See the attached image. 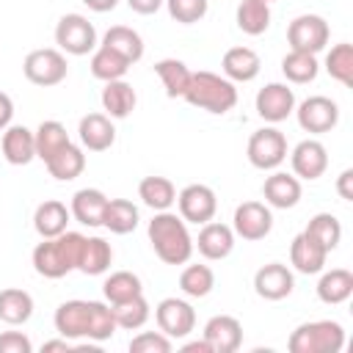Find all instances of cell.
Here are the masks:
<instances>
[{"label":"cell","mask_w":353,"mask_h":353,"mask_svg":"<svg viewBox=\"0 0 353 353\" xmlns=\"http://www.w3.org/2000/svg\"><path fill=\"white\" fill-rule=\"evenodd\" d=\"M262 69V58L251 47H229L221 58V72L232 83H251Z\"/></svg>","instance_id":"22"},{"label":"cell","mask_w":353,"mask_h":353,"mask_svg":"<svg viewBox=\"0 0 353 353\" xmlns=\"http://www.w3.org/2000/svg\"><path fill=\"white\" fill-rule=\"evenodd\" d=\"M0 149H3L6 163H11V165H28L30 160H36V138H33V130H28L25 124H8L3 130Z\"/></svg>","instance_id":"21"},{"label":"cell","mask_w":353,"mask_h":353,"mask_svg":"<svg viewBox=\"0 0 353 353\" xmlns=\"http://www.w3.org/2000/svg\"><path fill=\"white\" fill-rule=\"evenodd\" d=\"M336 193H339L345 201H353V168H345V171L336 176Z\"/></svg>","instance_id":"47"},{"label":"cell","mask_w":353,"mask_h":353,"mask_svg":"<svg viewBox=\"0 0 353 353\" xmlns=\"http://www.w3.org/2000/svg\"><path fill=\"white\" fill-rule=\"evenodd\" d=\"M193 248H199V254L210 262H218V259H226L234 248V232L229 223H221V221H207L201 223L199 229V237L193 240Z\"/></svg>","instance_id":"17"},{"label":"cell","mask_w":353,"mask_h":353,"mask_svg":"<svg viewBox=\"0 0 353 353\" xmlns=\"http://www.w3.org/2000/svg\"><path fill=\"white\" fill-rule=\"evenodd\" d=\"M22 72H25V77L33 85L52 88V85H58V83L66 80L69 63H66V55L58 47H39V50H30L25 55Z\"/></svg>","instance_id":"6"},{"label":"cell","mask_w":353,"mask_h":353,"mask_svg":"<svg viewBox=\"0 0 353 353\" xmlns=\"http://www.w3.org/2000/svg\"><path fill=\"white\" fill-rule=\"evenodd\" d=\"M33 138H36V157L39 160H50L58 149H63L72 138H69V132H66V127L61 124V121H55V119H47V121H41L36 130H33Z\"/></svg>","instance_id":"38"},{"label":"cell","mask_w":353,"mask_h":353,"mask_svg":"<svg viewBox=\"0 0 353 353\" xmlns=\"http://www.w3.org/2000/svg\"><path fill=\"white\" fill-rule=\"evenodd\" d=\"M80 146L88 152H105L116 143V127L108 113H85L77 124Z\"/></svg>","instance_id":"20"},{"label":"cell","mask_w":353,"mask_h":353,"mask_svg":"<svg viewBox=\"0 0 353 353\" xmlns=\"http://www.w3.org/2000/svg\"><path fill=\"white\" fill-rule=\"evenodd\" d=\"M44 165H47V171H50L52 179H58V182H72V179H77V176L85 171V149L69 141V143H66L63 149H58Z\"/></svg>","instance_id":"26"},{"label":"cell","mask_w":353,"mask_h":353,"mask_svg":"<svg viewBox=\"0 0 353 353\" xmlns=\"http://www.w3.org/2000/svg\"><path fill=\"white\" fill-rule=\"evenodd\" d=\"M290 165H292V174L298 179L314 182L328 168V149L317 138H306V141L295 143V149L290 152Z\"/></svg>","instance_id":"15"},{"label":"cell","mask_w":353,"mask_h":353,"mask_svg":"<svg viewBox=\"0 0 353 353\" xmlns=\"http://www.w3.org/2000/svg\"><path fill=\"white\" fill-rule=\"evenodd\" d=\"M91 74L102 83H110V80H121L127 74V69L132 66L127 58H121L119 52H113L110 47L105 44H97V50L91 52Z\"/></svg>","instance_id":"35"},{"label":"cell","mask_w":353,"mask_h":353,"mask_svg":"<svg viewBox=\"0 0 353 353\" xmlns=\"http://www.w3.org/2000/svg\"><path fill=\"white\" fill-rule=\"evenodd\" d=\"M245 154H248V163L254 168H259V171H276L287 160V154H290L287 138L276 127H262V130L251 132L248 146H245Z\"/></svg>","instance_id":"8"},{"label":"cell","mask_w":353,"mask_h":353,"mask_svg":"<svg viewBox=\"0 0 353 353\" xmlns=\"http://www.w3.org/2000/svg\"><path fill=\"white\" fill-rule=\"evenodd\" d=\"M11 119H14V99L6 91H0V132L11 124Z\"/></svg>","instance_id":"49"},{"label":"cell","mask_w":353,"mask_h":353,"mask_svg":"<svg viewBox=\"0 0 353 353\" xmlns=\"http://www.w3.org/2000/svg\"><path fill=\"white\" fill-rule=\"evenodd\" d=\"M141 212L130 199H108L105 215H102V226L110 229L113 234H130L138 229Z\"/></svg>","instance_id":"34"},{"label":"cell","mask_w":353,"mask_h":353,"mask_svg":"<svg viewBox=\"0 0 353 353\" xmlns=\"http://www.w3.org/2000/svg\"><path fill=\"white\" fill-rule=\"evenodd\" d=\"M99 44L110 47L113 52H119V55L127 58L130 63H138V61L143 58V39H141L138 30H132V28H127V25H113V28H108Z\"/></svg>","instance_id":"32"},{"label":"cell","mask_w":353,"mask_h":353,"mask_svg":"<svg viewBox=\"0 0 353 353\" xmlns=\"http://www.w3.org/2000/svg\"><path fill=\"white\" fill-rule=\"evenodd\" d=\"M154 323L157 328L171 336V339H185L193 334L196 328V309L190 306V301L185 298H163L157 306H154Z\"/></svg>","instance_id":"10"},{"label":"cell","mask_w":353,"mask_h":353,"mask_svg":"<svg viewBox=\"0 0 353 353\" xmlns=\"http://www.w3.org/2000/svg\"><path fill=\"white\" fill-rule=\"evenodd\" d=\"M254 105H256L259 119H265L268 124H279L287 116H292L298 102H295V91L287 83H268L256 91Z\"/></svg>","instance_id":"14"},{"label":"cell","mask_w":353,"mask_h":353,"mask_svg":"<svg viewBox=\"0 0 353 353\" xmlns=\"http://www.w3.org/2000/svg\"><path fill=\"white\" fill-rule=\"evenodd\" d=\"M0 353H33V342L22 331H3L0 334Z\"/></svg>","instance_id":"46"},{"label":"cell","mask_w":353,"mask_h":353,"mask_svg":"<svg viewBox=\"0 0 353 353\" xmlns=\"http://www.w3.org/2000/svg\"><path fill=\"white\" fill-rule=\"evenodd\" d=\"M105 207H108V196L99 190V188H80L74 196H72V204H69V212L77 223L83 226H102V215H105Z\"/></svg>","instance_id":"24"},{"label":"cell","mask_w":353,"mask_h":353,"mask_svg":"<svg viewBox=\"0 0 353 353\" xmlns=\"http://www.w3.org/2000/svg\"><path fill=\"white\" fill-rule=\"evenodd\" d=\"M113 265V248L105 237H85L83 248H80V259H77V270L85 276H102L108 273Z\"/></svg>","instance_id":"28"},{"label":"cell","mask_w":353,"mask_h":353,"mask_svg":"<svg viewBox=\"0 0 353 353\" xmlns=\"http://www.w3.org/2000/svg\"><path fill=\"white\" fill-rule=\"evenodd\" d=\"M182 353H212V350H210V345H207V339L201 336V339H193V342H185V345H182Z\"/></svg>","instance_id":"52"},{"label":"cell","mask_w":353,"mask_h":353,"mask_svg":"<svg viewBox=\"0 0 353 353\" xmlns=\"http://www.w3.org/2000/svg\"><path fill=\"white\" fill-rule=\"evenodd\" d=\"M262 3H268V6H270V3H276V0H262Z\"/></svg>","instance_id":"53"},{"label":"cell","mask_w":353,"mask_h":353,"mask_svg":"<svg viewBox=\"0 0 353 353\" xmlns=\"http://www.w3.org/2000/svg\"><path fill=\"white\" fill-rule=\"evenodd\" d=\"M320 281H317V298L328 306L345 303L353 295V273L347 268H331V270H320Z\"/></svg>","instance_id":"29"},{"label":"cell","mask_w":353,"mask_h":353,"mask_svg":"<svg viewBox=\"0 0 353 353\" xmlns=\"http://www.w3.org/2000/svg\"><path fill=\"white\" fill-rule=\"evenodd\" d=\"M174 342L163 331H141L130 339V353H171Z\"/></svg>","instance_id":"45"},{"label":"cell","mask_w":353,"mask_h":353,"mask_svg":"<svg viewBox=\"0 0 353 353\" xmlns=\"http://www.w3.org/2000/svg\"><path fill=\"white\" fill-rule=\"evenodd\" d=\"M325 72L336 80V83H342V85H353V44L350 41H339V44H334L328 52H325Z\"/></svg>","instance_id":"43"},{"label":"cell","mask_w":353,"mask_h":353,"mask_svg":"<svg viewBox=\"0 0 353 353\" xmlns=\"http://www.w3.org/2000/svg\"><path fill=\"white\" fill-rule=\"evenodd\" d=\"M83 240H85V234L69 232V229L58 237H41V243L30 254L33 270L44 279H63L66 273L77 270Z\"/></svg>","instance_id":"3"},{"label":"cell","mask_w":353,"mask_h":353,"mask_svg":"<svg viewBox=\"0 0 353 353\" xmlns=\"http://www.w3.org/2000/svg\"><path fill=\"white\" fill-rule=\"evenodd\" d=\"M287 347L290 353H339L345 347V328L336 320H309L290 334Z\"/></svg>","instance_id":"5"},{"label":"cell","mask_w":353,"mask_h":353,"mask_svg":"<svg viewBox=\"0 0 353 353\" xmlns=\"http://www.w3.org/2000/svg\"><path fill=\"white\" fill-rule=\"evenodd\" d=\"M52 325L61 336H66L72 342H77V339L105 342L119 331L108 301H83V298L63 301L52 314Z\"/></svg>","instance_id":"1"},{"label":"cell","mask_w":353,"mask_h":353,"mask_svg":"<svg viewBox=\"0 0 353 353\" xmlns=\"http://www.w3.org/2000/svg\"><path fill=\"white\" fill-rule=\"evenodd\" d=\"M138 199L154 210V212H163V210H171L176 204V188L168 176H143L138 182Z\"/></svg>","instance_id":"30"},{"label":"cell","mask_w":353,"mask_h":353,"mask_svg":"<svg viewBox=\"0 0 353 353\" xmlns=\"http://www.w3.org/2000/svg\"><path fill=\"white\" fill-rule=\"evenodd\" d=\"M176 210L182 215L185 223H207L215 218L218 212V196L210 185H201V182H193V185H185L179 193H176Z\"/></svg>","instance_id":"12"},{"label":"cell","mask_w":353,"mask_h":353,"mask_svg":"<svg viewBox=\"0 0 353 353\" xmlns=\"http://www.w3.org/2000/svg\"><path fill=\"white\" fill-rule=\"evenodd\" d=\"M99 99H102V110H105L110 119H127V116L135 110V105H138V94H135V88H132L124 77L105 83Z\"/></svg>","instance_id":"27"},{"label":"cell","mask_w":353,"mask_h":353,"mask_svg":"<svg viewBox=\"0 0 353 353\" xmlns=\"http://www.w3.org/2000/svg\"><path fill=\"white\" fill-rule=\"evenodd\" d=\"M110 309H113L116 325L124 328V331H138L152 317V306H149V301L143 295H135V298L121 301V303H110Z\"/></svg>","instance_id":"40"},{"label":"cell","mask_w":353,"mask_h":353,"mask_svg":"<svg viewBox=\"0 0 353 353\" xmlns=\"http://www.w3.org/2000/svg\"><path fill=\"white\" fill-rule=\"evenodd\" d=\"M146 234H149V243H152L157 259L165 265H185V262H190V256L196 251L188 223L182 221V215H176L171 210L154 212V218L146 226Z\"/></svg>","instance_id":"2"},{"label":"cell","mask_w":353,"mask_h":353,"mask_svg":"<svg viewBox=\"0 0 353 353\" xmlns=\"http://www.w3.org/2000/svg\"><path fill=\"white\" fill-rule=\"evenodd\" d=\"M163 3H165V0H127V6H130L135 14H141V17L157 14V11L163 8Z\"/></svg>","instance_id":"48"},{"label":"cell","mask_w":353,"mask_h":353,"mask_svg":"<svg viewBox=\"0 0 353 353\" xmlns=\"http://www.w3.org/2000/svg\"><path fill=\"white\" fill-rule=\"evenodd\" d=\"M69 221H72V212L63 201L58 199H47L36 207L33 212V229L39 237H58L69 229Z\"/></svg>","instance_id":"25"},{"label":"cell","mask_w":353,"mask_h":353,"mask_svg":"<svg viewBox=\"0 0 353 353\" xmlns=\"http://www.w3.org/2000/svg\"><path fill=\"white\" fill-rule=\"evenodd\" d=\"M331 39V28L320 14H301L287 25V44L298 52H323Z\"/></svg>","instance_id":"9"},{"label":"cell","mask_w":353,"mask_h":353,"mask_svg":"<svg viewBox=\"0 0 353 353\" xmlns=\"http://www.w3.org/2000/svg\"><path fill=\"white\" fill-rule=\"evenodd\" d=\"M303 232H306L309 237H314L328 254H331V251L339 245V240H342V223H339V218L331 215V212H317V215H312Z\"/></svg>","instance_id":"42"},{"label":"cell","mask_w":353,"mask_h":353,"mask_svg":"<svg viewBox=\"0 0 353 353\" xmlns=\"http://www.w3.org/2000/svg\"><path fill=\"white\" fill-rule=\"evenodd\" d=\"M295 290V276L284 262H268L254 273V292L265 301H284Z\"/></svg>","instance_id":"16"},{"label":"cell","mask_w":353,"mask_h":353,"mask_svg":"<svg viewBox=\"0 0 353 353\" xmlns=\"http://www.w3.org/2000/svg\"><path fill=\"white\" fill-rule=\"evenodd\" d=\"M154 74L160 77L168 99H182L185 91H188V83H190V74L193 72L179 58H163V61L154 63Z\"/></svg>","instance_id":"33"},{"label":"cell","mask_w":353,"mask_h":353,"mask_svg":"<svg viewBox=\"0 0 353 353\" xmlns=\"http://www.w3.org/2000/svg\"><path fill=\"white\" fill-rule=\"evenodd\" d=\"M204 339L212 353H234L243 345V323L232 314H215L204 323Z\"/></svg>","instance_id":"18"},{"label":"cell","mask_w":353,"mask_h":353,"mask_svg":"<svg viewBox=\"0 0 353 353\" xmlns=\"http://www.w3.org/2000/svg\"><path fill=\"white\" fill-rule=\"evenodd\" d=\"M320 72V63H317V55L312 52H298V50H290L284 58H281V74L295 83V85H306L317 77Z\"/></svg>","instance_id":"39"},{"label":"cell","mask_w":353,"mask_h":353,"mask_svg":"<svg viewBox=\"0 0 353 353\" xmlns=\"http://www.w3.org/2000/svg\"><path fill=\"white\" fill-rule=\"evenodd\" d=\"M325 259H328V251H325L314 237H309L306 232H301V234L292 237L290 262H292V268H295L298 273L314 276V273H320V270L325 268Z\"/></svg>","instance_id":"23"},{"label":"cell","mask_w":353,"mask_h":353,"mask_svg":"<svg viewBox=\"0 0 353 353\" xmlns=\"http://www.w3.org/2000/svg\"><path fill=\"white\" fill-rule=\"evenodd\" d=\"M270 229H273V212L265 201H243L234 207V215H232L234 237L256 243V240H265Z\"/></svg>","instance_id":"13"},{"label":"cell","mask_w":353,"mask_h":353,"mask_svg":"<svg viewBox=\"0 0 353 353\" xmlns=\"http://www.w3.org/2000/svg\"><path fill=\"white\" fill-rule=\"evenodd\" d=\"M83 6H88L97 14H105V11H113L119 6V0H83Z\"/></svg>","instance_id":"51"},{"label":"cell","mask_w":353,"mask_h":353,"mask_svg":"<svg viewBox=\"0 0 353 353\" xmlns=\"http://www.w3.org/2000/svg\"><path fill=\"white\" fill-rule=\"evenodd\" d=\"M215 287V273L210 265H188L179 273V290L188 298H207Z\"/></svg>","instance_id":"41"},{"label":"cell","mask_w":353,"mask_h":353,"mask_svg":"<svg viewBox=\"0 0 353 353\" xmlns=\"http://www.w3.org/2000/svg\"><path fill=\"white\" fill-rule=\"evenodd\" d=\"M171 14L174 22L179 25H193V22H201L210 11V0H165L163 3Z\"/></svg>","instance_id":"44"},{"label":"cell","mask_w":353,"mask_h":353,"mask_svg":"<svg viewBox=\"0 0 353 353\" xmlns=\"http://www.w3.org/2000/svg\"><path fill=\"white\" fill-rule=\"evenodd\" d=\"M182 99L199 110L223 116L237 105V88L223 74L210 72V69H199L190 74V83H188V91Z\"/></svg>","instance_id":"4"},{"label":"cell","mask_w":353,"mask_h":353,"mask_svg":"<svg viewBox=\"0 0 353 353\" xmlns=\"http://www.w3.org/2000/svg\"><path fill=\"white\" fill-rule=\"evenodd\" d=\"M234 22L245 36H262L270 28V6L262 0H240Z\"/></svg>","instance_id":"36"},{"label":"cell","mask_w":353,"mask_h":353,"mask_svg":"<svg viewBox=\"0 0 353 353\" xmlns=\"http://www.w3.org/2000/svg\"><path fill=\"white\" fill-rule=\"evenodd\" d=\"M41 350H44V353H52V350H61V353H72V350H74V342L58 334V339H50V342H44V345H41Z\"/></svg>","instance_id":"50"},{"label":"cell","mask_w":353,"mask_h":353,"mask_svg":"<svg viewBox=\"0 0 353 353\" xmlns=\"http://www.w3.org/2000/svg\"><path fill=\"white\" fill-rule=\"evenodd\" d=\"M301 193H303L301 179L295 174H287V171H273L262 182L265 204L273 210H292L301 201Z\"/></svg>","instance_id":"19"},{"label":"cell","mask_w":353,"mask_h":353,"mask_svg":"<svg viewBox=\"0 0 353 353\" xmlns=\"http://www.w3.org/2000/svg\"><path fill=\"white\" fill-rule=\"evenodd\" d=\"M33 317V298L22 287L0 290V320L8 325H25Z\"/></svg>","instance_id":"31"},{"label":"cell","mask_w":353,"mask_h":353,"mask_svg":"<svg viewBox=\"0 0 353 353\" xmlns=\"http://www.w3.org/2000/svg\"><path fill=\"white\" fill-rule=\"evenodd\" d=\"M292 113H295L301 130L303 132H312V135L331 132L339 124V105L331 97H323V94L306 97L301 105H295Z\"/></svg>","instance_id":"11"},{"label":"cell","mask_w":353,"mask_h":353,"mask_svg":"<svg viewBox=\"0 0 353 353\" xmlns=\"http://www.w3.org/2000/svg\"><path fill=\"white\" fill-rule=\"evenodd\" d=\"M102 295L108 303H121L135 295H143V281L132 270H113L102 284Z\"/></svg>","instance_id":"37"},{"label":"cell","mask_w":353,"mask_h":353,"mask_svg":"<svg viewBox=\"0 0 353 353\" xmlns=\"http://www.w3.org/2000/svg\"><path fill=\"white\" fill-rule=\"evenodd\" d=\"M55 44L63 55H88L97 50V28L83 14H63L55 25Z\"/></svg>","instance_id":"7"}]
</instances>
